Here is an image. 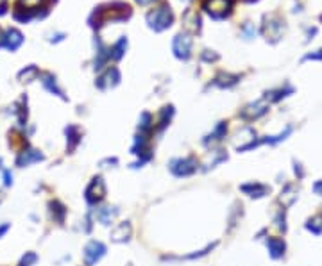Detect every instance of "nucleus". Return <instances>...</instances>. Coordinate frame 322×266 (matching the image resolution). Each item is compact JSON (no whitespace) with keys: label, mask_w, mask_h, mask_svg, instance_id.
Returning <instances> with one entry per match:
<instances>
[{"label":"nucleus","mask_w":322,"mask_h":266,"mask_svg":"<svg viewBox=\"0 0 322 266\" xmlns=\"http://www.w3.org/2000/svg\"><path fill=\"white\" fill-rule=\"evenodd\" d=\"M84 199L89 205H98L106 199V182L100 175L91 179V182L88 184L84 191Z\"/></svg>","instance_id":"f257e3e1"},{"label":"nucleus","mask_w":322,"mask_h":266,"mask_svg":"<svg viewBox=\"0 0 322 266\" xmlns=\"http://www.w3.org/2000/svg\"><path fill=\"white\" fill-rule=\"evenodd\" d=\"M172 20H174V16H172V13H170L168 7H160V9H154V11H151V13L147 14V22L149 25L154 29V31H165L166 27H170V23H172Z\"/></svg>","instance_id":"f03ea898"},{"label":"nucleus","mask_w":322,"mask_h":266,"mask_svg":"<svg viewBox=\"0 0 322 266\" xmlns=\"http://www.w3.org/2000/svg\"><path fill=\"white\" fill-rule=\"evenodd\" d=\"M197 161L193 157H179V159L170 161L168 168L170 172L174 173L175 177H188L192 173L197 172Z\"/></svg>","instance_id":"7ed1b4c3"},{"label":"nucleus","mask_w":322,"mask_h":266,"mask_svg":"<svg viewBox=\"0 0 322 266\" xmlns=\"http://www.w3.org/2000/svg\"><path fill=\"white\" fill-rule=\"evenodd\" d=\"M106 256V245L100 243V241H89L84 247V252H82V259H84L86 266H93L97 265L100 259Z\"/></svg>","instance_id":"20e7f679"},{"label":"nucleus","mask_w":322,"mask_h":266,"mask_svg":"<svg viewBox=\"0 0 322 266\" xmlns=\"http://www.w3.org/2000/svg\"><path fill=\"white\" fill-rule=\"evenodd\" d=\"M192 52V38L188 34H177L174 40V54L179 59H188Z\"/></svg>","instance_id":"39448f33"},{"label":"nucleus","mask_w":322,"mask_h":266,"mask_svg":"<svg viewBox=\"0 0 322 266\" xmlns=\"http://www.w3.org/2000/svg\"><path fill=\"white\" fill-rule=\"evenodd\" d=\"M204 7L213 18H224L228 14V9L231 7V0H208Z\"/></svg>","instance_id":"423d86ee"},{"label":"nucleus","mask_w":322,"mask_h":266,"mask_svg":"<svg viewBox=\"0 0 322 266\" xmlns=\"http://www.w3.org/2000/svg\"><path fill=\"white\" fill-rule=\"evenodd\" d=\"M131 236H133V227H131L129 222L118 223L111 231V240L115 243H125V241L131 240Z\"/></svg>","instance_id":"0eeeda50"},{"label":"nucleus","mask_w":322,"mask_h":266,"mask_svg":"<svg viewBox=\"0 0 322 266\" xmlns=\"http://www.w3.org/2000/svg\"><path fill=\"white\" fill-rule=\"evenodd\" d=\"M38 161H43V154H40L38 150H23L18 155L16 164L18 166H29V164L38 163Z\"/></svg>","instance_id":"6e6552de"},{"label":"nucleus","mask_w":322,"mask_h":266,"mask_svg":"<svg viewBox=\"0 0 322 266\" xmlns=\"http://www.w3.org/2000/svg\"><path fill=\"white\" fill-rule=\"evenodd\" d=\"M118 80H120V71L116 70V68H109L106 75H102L97 80V86L100 89H104V88H109V86H116Z\"/></svg>","instance_id":"1a4fd4ad"},{"label":"nucleus","mask_w":322,"mask_h":266,"mask_svg":"<svg viewBox=\"0 0 322 266\" xmlns=\"http://www.w3.org/2000/svg\"><path fill=\"white\" fill-rule=\"evenodd\" d=\"M22 43H23L22 32L18 31V29H9L7 34H5V40H4L5 47H7L9 50H16Z\"/></svg>","instance_id":"9d476101"},{"label":"nucleus","mask_w":322,"mask_h":266,"mask_svg":"<svg viewBox=\"0 0 322 266\" xmlns=\"http://www.w3.org/2000/svg\"><path fill=\"white\" fill-rule=\"evenodd\" d=\"M50 213H52V218L58 223L65 222V216H67V207L59 202V200H52L50 202Z\"/></svg>","instance_id":"9b49d317"},{"label":"nucleus","mask_w":322,"mask_h":266,"mask_svg":"<svg viewBox=\"0 0 322 266\" xmlns=\"http://www.w3.org/2000/svg\"><path fill=\"white\" fill-rule=\"evenodd\" d=\"M243 193H247L249 197H263L265 193H267V186H263V184H258V182H250V184H243V186L240 188Z\"/></svg>","instance_id":"f8f14e48"},{"label":"nucleus","mask_w":322,"mask_h":266,"mask_svg":"<svg viewBox=\"0 0 322 266\" xmlns=\"http://www.w3.org/2000/svg\"><path fill=\"white\" fill-rule=\"evenodd\" d=\"M116 213H118V211H116L115 207H100L97 211V220L102 223V225H109V223L113 222V218L116 216Z\"/></svg>","instance_id":"ddd939ff"},{"label":"nucleus","mask_w":322,"mask_h":266,"mask_svg":"<svg viewBox=\"0 0 322 266\" xmlns=\"http://www.w3.org/2000/svg\"><path fill=\"white\" fill-rule=\"evenodd\" d=\"M67 136H68V150L72 152L80 141L79 127H76V125H70V127H67Z\"/></svg>","instance_id":"4468645a"},{"label":"nucleus","mask_w":322,"mask_h":266,"mask_svg":"<svg viewBox=\"0 0 322 266\" xmlns=\"http://www.w3.org/2000/svg\"><path fill=\"white\" fill-rule=\"evenodd\" d=\"M41 82H43V86L47 89H49V91H52V93H56L58 95V97H61V98H65V95H63V91L61 89L58 88V82H56V79H54L52 75H50V73H45L43 77H41Z\"/></svg>","instance_id":"2eb2a0df"},{"label":"nucleus","mask_w":322,"mask_h":266,"mask_svg":"<svg viewBox=\"0 0 322 266\" xmlns=\"http://www.w3.org/2000/svg\"><path fill=\"white\" fill-rule=\"evenodd\" d=\"M226 159H228V155L224 154L222 150H215V152H211V155H210V157H208V161H206V164H204V170L215 168V164L222 163V161H226Z\"/></svg>","instance_id":"dca6fc26"},{"label":"nucleus","mask_w":322,"mask_h":266,"mask_svg":"<svg viewBox=\"0 0 322 266\" xmlns=\"http://www.w3.org/2000/svg\"><path fill=\"white\" fill-rule=\"evenodd\" d=\"M268 249H270L272 258H281L283 252H285V243L277 238H272V240H268Z\"/></svg>","instance_id":"f3484780"},{"label":"nucleus","mask_w":322,"mask_h":266,"mask_svg":"<svg viewBox=\"0 0 322 266\" xmlns=\"http://www.w3.org/2000/svg\"><path fill=\"white\" fill-rule=\"evenodd\" d=\"M226 131H228V127H226V124H219L217 127H215V131L210 134V136L206 137L204 143L208 145L210 141H219V139H222V136L226 134Z\"/></svg>","instance_id":"a211bd4d"},{"label":"nucleus","mask_w":322,"mask_h":266,"mask_svg":"<svg viewBox=\"0 0 322 266\" xmlns=\"http://www.w3.org/2000/svg\"><path fill=\"white\" fill-rule=\"evenodd\" d=\"M125 47H127V40H125V38H122V40H118V43H116L115 47L111 49L109 56H113L115 59H120L122 56H124V52H125Z\"/></svg>","instance_id":"6ab92c4d"},{"label":"nucleus","mask_w":322,"mask_h":266,"mask_svg":"<svg viewBox=\"0 0 322 266\" xmlns=\"http://www.w3.org/2000/svg\"><path fill=\"white\" fill-rule=\"evenodd\" d=\"M310 229V231H313L315 234H319V232H322V216H315L313 220H310L308 225H306Z\"/></svg>","instance_id":"aec40b11"},{"label":"nucleus","mask_w":322,"mask_h":266,"mask_svg":"<svg viewBox=\"0 0 322 266\" xmlns=\"http://www.w3.org/2000/svg\"><path fill=\"white\" fill-rule=\"evenodd\" d=\"M34 75H38V68H36V66H29L27 70L20 71V75H18V77H20L23 82H29V80H31V77H34Z\"/></svg>","instance_id":"412c9836"},{"label":"nucleus","mask_w":322,"mask_h":266,"mask_svg":"<svg viewBox=\"0 0 322 266\" xmlns=\"http://www.w3.org/2000/svg\"><path fill=\"white\" fill-rule=\"evenodd\" d=\"M38 261V256H36L34 252H27L25 256L22 258V261H20V266H29L32 265V263Z\"/></svg>","instance_id":"4be33fe9"},{"label":"nucleus","mask_w":322,"mask_h":266,"mask_svg":"<svg viewBox=\"0 0 322 266\" xmlns=\"http://www.w3.org/2000/svg\"><path fill=\"white\" fill-rule=\"evenodd\" d=\"M11 182H13V175L7 170H4V184L5 186H11Z\"/></svg>","instance_id":"5701e85b"},{"label":"nucleus","mask_w":322,"mask_h":266,"mask_svg":"<svg viewBox=\"0 0 322 266\" xmlns=\"http://www.w3.org/2000/svg\"><path fill=\"white\" fill-rule=\"evenodd\" d=\"M7 231H9V225H7V223H4V225H0V236H4Z\"/></svg>","instance_id":"b1692460"},{"label":"nucleus","mask_w":322,"mask_h":266,"mask_svg":"<svg viewBox=\"0 0 322 266\" xmlns=\"http://www.w3.org/2000/svg\"><path fill=\"white\" fill-rule=\"evenodd\" d=\"M4 40H5V34L2 32V29H0V47L4 45Z\"/></svg>","instance_id":"393cba45"},{"label":"nucleus","mask_w":322,"mask_h":266,"mask_svg":"<svg viewBox=\"0 0 322 266\" xmlns=\"http://www.w3.org/2000/svg\"><path fill=\"white\" fill-rule=\"evenodd\" d=\"M136 2L142 5H147V4H151V2H154V0H136Z\"/></svg>","instance_id":"a878e982"}]
</instances>
